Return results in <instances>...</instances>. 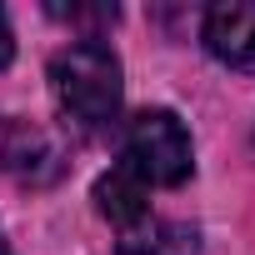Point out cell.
<instances>
[{"instance_id":"cell-3","label":"cell","mask_w":255,"mask_h":255,"mask_svg":"<svg viewBox=\"0 0 255 255\" xmlns=\"http://www.w3.org/2000/svg\"><path fill=\"white\" fill-rule=\"evenodd\" d=\"M205 50L230 70H255V0H220L200 20Z\"/></svg>"},{"instance_id":"cell-5","label":"cell","mask_w":255,"mask_h":255,"mask_svg":"<svg viewBox=\"0 0 255 255\" xmlns=\"http://www.w3.org/2000/svg\"><path fill=\"white\" fill-rule=\"evenodd\" d=\"M40 165H45V175L55 170L50 140L35 125H25L15 115H0V170H15L20 180H40Z\"/></svg>"},{"instance_id":"cell-2","label":"cell","mask_w":255,"mask_h":255,"mask_svg":"<svg viewBox=\"0 0 255 255\" xmlns=\"http://www.w3.org/2000/svg\"><path fill=\"white\" fill-rule=\"evenodd\" d=\"M120 165L130 170L145 190L150 185H185L190 170H195V155H190V135L175 110H140L130 115L120 135Z\"/></svg>"},{"instance_id":"cell-6","label":"cell","mask_w":255,"mask_h":255,"mask_svg":"<svg viewBox=\"0 0 255 255\" xmlns=\"http://www.w3.org/2000/svg\"><path fill=\"white\" fill-rule=\"evenodd\" d=\"M120 255H200V230L185 220L145 215L135 230L120 235Z\"/></svg>"},{"instance_id":"cell-7","label":"cell","mask_w":255,"mask_h":255,"mask_svg":"<svg viewBox=\"0 0 255 255\" xmlns=\"http://www.w3.org/2000/svg\"><path fill=\"white\" fill-rule=\"evenodd\" d=\"M10 55H15V40H10V20H5V10H0V70L10 65Z\"/></svg>"},{"instance_id":"cell-1","label":"cell","mask_w":255,"mask_h":255,"mask_svg":"<svg viewBox=\"0 0 255 255\" xmlns=\"http://www.w3.org/2000/svg\"><path fill=\"white\" fill-rule=\"evenodd\" d=\"M50 95H55V105L75 135H85V140L110 135L115 120H120V100H125L115 50L95 35L55 50L50 55Z\"/></svg>"},{"instance_id":"cell-4","label":"cell","mask_w":255,"mask_h":255,"mask_svg":"<svg viewBox=\"0 0 255 255\" xmlns=\"http://www.w3.org/2000/svg\"><path fill=\"white\" fill-rule=\"evenodd\" d=\"M95 210L125 235V230H135V225L150 215V190L125 170V165H110V170L95 180Z\"/></svg>"},{"instance_id":"cell-8","label":"cell","mask_w":255,"mask_h":255,"mask_svg":"<svg viewBox=\"0 0 255 255\" xmlns=\"http://www.w3.org/2000/svg\"><path fill=\"white\" fill-rule=\"evenodd\" d=\"M0 255H15V250H10V240H5V230H0Z\"/></svg>"}]
</instances>
